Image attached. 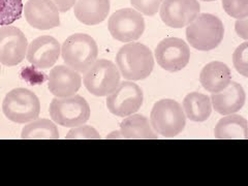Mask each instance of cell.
<instances>
[{
  "label": "cell",
  "mask_w": 248,
  "mask_h": 186,
  "mask_svg": "<svg viewBox=\"0 0 248 186\" xmlns=\"http://www.w3.org/2000/svg\"><path fill=\"white\" fill-rule=\"evenodd\" d=\"M62 59L67 66L85 73L98 56V46L94 38L85 33L68 36L61 48Z\"/></svg>",
  "instance_id": "3"
},
{
  "label": "cell",
  "mask_w": 248,
  "mask_h": 186,
  "mask_svg": "<svg viewBox=\"0 0 248 186\" xmlns=\"http://www.w3.org/2000/svg\"><path fill=\"white\" fill-rule=\"evenodd\" d=\"M198 0H164L159 7L162 22L173 28L189 25L200 14Z\"/></svg>",
  "instance_id": "12"
},
{
  "label": "cell",
  "mask_w": 248,
  "mask_h": 186,
  "mask_svg": "<svg viewBox=\"0 0 248 186\" xmlns=\"http://www.w3.org/2000/svg\"><path fill=\"white\" fill-rule=\"evenodd\" d=\"M200 82L207 91L211 93L226 89L232 82L230 67L220 61H212L202 69Z\"/></svg>",
  "instance_id": "17"
},
{
  "label": "cell",
  "mask_w": 248,
  "mask_h": 186,
  "mask_svg": "<svg viewBox=\"0 0 248 186\" xmlns=\"http://www.w3.org/2000/svg\"><path fill=\"white\" fill-rule=\"evenodd\" d=\"M155 58L158 65L167 72H180L188 64L190 50L181 38L167 37L155 49Z\"/></svg>",
  "instance_id": "10"
},
{
  "label": "cell",
  "mask_w": 248,
  "mask_h": 186,
  "mask_svg": "<svg viewBox=\"0 0 248 186\" xmlns=\"http://www.w3.org/2000/svg\"><path fill=\"white\" fill-rule=\"evenodd\" d=\"M23 140H57L59 133L56 124L49 119H35L23 127Z\"/></svg>",
  "instance_id": "22"
},
{
  "label": "cell",
  "mask_w": 248,
  "mask_h": 186,
  "mask_svg": "<svg viewBox=\"0 0 248 186\" xmlns=\"http://www.w3.org/2000/svg\"><path fill=\"white\" fill-rule=\"evenodd\" d=\"M0 72H1V67H0Z\"/></svg>",
  "instance_id": "32"
},
{
  "label": "cell",
  "mask_w": 248,
  "mask_h": 186,
  "mask_svg": "<svg viewBox=\"0 0 248 186\" xmlns=\"http://www.w3.org/2000/svg\"><path fill=\"white\" fill-rule=\"evenodd\" d=\"M144 94L141 87L133 82H122L107 97L108 110L118 117H127L140 110Z\"/></svg>",
  "instance_id": "9"
},
{
  "label": "cell",
  "mask_w": 248,
  "mask_h": 186,
  "mask_svg": "<svg viewBox=\"0 0 248 186\" xmlns=\"http://www.w3.org/2000/svg\"><path fill=\"white\" fill-rule=\"evenodd\" d=\"M116 63L124 79L140 81L151 75L154 58L148 46L141 43H129L118 51Z\"/></svg>",
  "instance_id": "1"
},
{
  "label": "cell",
  "mask_w": 248,
  "mask_h": 186,
  "mask_svg": "<svg viewBox=\"0 0 248 186\" xmlns=\"http://www.w3.org/2000/svg\"><path fill=\"white\" fill-rule=\"evenodd\" d=\"M22 0H0V26H7L22 17Z\"/></svg>",
  "instance_id": "23"
},
{
  "label": "cell",
  "mask_w": 248,
  "mask_h": 186,
  "mask_svg": "<svg viewBox=\"0 0 248 186\" xmlns=\"http://www.w3.org/2000/svg\"><path fill=\"white\" fill-rule=\"evenodd\" d=\"M2 111L9 120L24 124L38 118L41 103L32 91L25 88H16L5 95Z\"/></svg>",
  "instance_id": "5"
},
{
  "label": "cell",
  "mask_w": 248,
  "mask_h": 186,
  "mask_svg": "<svg viewBox=\"0 0 248 186\" xmlns=\"http://www.w3.org/2000/svg\"><path fill=\"white\" fill-rule=\"evenodd\" d=\"M110 6V0H77L74 13L83 24L93 26L107 19Z\"/></svg>",
  "instance_id": "18"
},
{
  "label": "cell",
  "mask_w": 248,
  "mask_h": 186,
  "mask_svg": "<svg viewBox=\"0 0 248 186\" xmlns=\"http://www.w3.org/2000/svg\"><path fill=\"white\" fill-rule=\"evenodd\" d=\"M108 31L111 35L122 43L138 41L145 31V20L141 13L134 9H121L108 19Z\"/></svg>",
  "instance_id": "8"
},
{
  "label": "cell",
  "mask_w": 248,
  "mask_h": 186,
  "mask_svg": "<svg viewBox=\"0 0 248 186\" xmlns=\"http://www.w3.org/2000/svg\"><path fill=\"white\" fill-rule=\"evenodd\" d=\"M65 139L67 140H99L100 136L97 130L89 125H80L77 127H72L68 131Z\"/></svg>",
  "instance_id": "26"
},
{
  "label": "cell",
  "mask_w": 248,
  "mask_h": 186,
  "mask_svg": "<svg viewBox=\"0 0 248 186\" xmlns=\"http://www.w3.org/2000/svg\"><path fill=\"white\" fill-rule=\"evenodd\" d=\"M52 120L64 127L83 125L90 118V107L81 95L68 97H55L50 105Z\"/></svg>",
  "instance_id": "6"
},
{
  "label": "cell",
  "mask_w": 248,
  "mask_h": 186,
  "mask_svg": "<svg viewBox=\"0 0 248 186\" xmlns=\"http://www.w3.org/2000/svg\"><path fill=\"white\" fill-rule=\"evenodd\" d=\"M210 99L215 112L226 116L241 110L245 104L246 94L241 85L231 82L224 90L212 93Z\"/></svg>",
  "instance_id": "16"
},
{
  "label": "cell",
  "mask_w": 248,
  "mask_h": 186,
  "mask_svg": "<svg viewBox=\"0 0 248 186\" xmlns=\"http://www.w3.org/2000/svg\"><path fill=\"white\" fill-rule=\"evenodd\" d=\"M153 130L166 138H173L182 133L186 125L183 108L174 99H160L155 103L150 114Z\"/></svg>",
  "instance_id": "4"
},
{
  "label": "cell",
  "mask_w": 248,
  "mask_h": 186,
  "mask_svg": "<svg viewBox=\"0 0 248 186\" xmlns=\"http://www.w3.org/2000/svg\"><path fill=\"white\" fill-rule=\"evenodd\" d=\"M107 139H123L120 131H113L110 136H107Z\"/></svg>",
  "instance_id": "30"
},
{
  "label": "cell",
  "mask_w": 248,
  "mask_h": 186,
  "mask_svg": "<svg viewBox=\"0 0 248 186\" xmlns=\"http://www.w3.org/2000/svg\"><path fill=\"white\" fill-rule=\"evenodd\" d=\"M222 7L232 18L241 20L248 16V0H222Z\"/></svg>",
  "instance_id": "24"
},
{
  "label": "cell",
  "mask_w": 248,
  "mask_h": 186,
  "mask_svg": "<svg viewBox=\"0 0 248 186\" xmlns=\"http://www.w3.org/2000/svg\"><path fill=\"white\" fill-rule=\"evenodd\" d=\"M203 1H208V2H210V1H215V0H203Z\"/></svg>",
  "instance_id": "31"
},
{
  "label": "cell",
  "mask_w": 248,
  "mask_h": 186,
  "mask_svg": "<svg viewBox=\"0 0 248 186\" xmlns=\"http://www.w3.org/2000/svg\"><path fill=\"white\" fill-rule=\"evenodd\" d=\"M232 63L236 71L243 77H248V46L247 42L240 45L232 55Z\"/></svg>",
  "instance_id": "25"
},
{
  "label": "cell",
  "mask_w": 248,
  "mask_h": 186,
  "mask_svg": "<svg viewBox=\"0 0 248 186\" xmlns=\"http://www.w3.org/2000/svg\"><path fill=\"white\" fill-rule=\"evenodd\" d=\"M60 44L50 35L36 37L27 48V60L35 68L46 69L55 65L60 56Z\"/></svg>",
  "instance_id": "13"
},
{
  "label": "cell",
  "mask_w": 248,
  "mask_h": 186,
  "mask_svg": "<svg viewBox=\"0 0 248 186\" xmlns=\"http://www.w3.org/2000/svg\"><path fill=\"white\" fill-rule=\"evenodd\" d=\"M189 45L199 51H211L223 40L224 27L221 20L211 14H199L186 28Z\"/></svg>",
  "instance_id": "2"
},
{
  "label": "cell",
  "mask_w": 248,
  "mask_h": 186,
  "mask_svg": "<svg viewBox=\"0 0 248 186\" xmlns=\"http://www.w3.org/2000/svg\"><path fill=\"white\" fill-rule=\"evenodd\" d=\"M120 133L127 140H156L149 119L144 115H129L120 124Z\"/></svg>",
  "instance_id": "19"
},
{
  "label": "cell",
  "mask_w": 248,
  "mask_h": 186,
  "mask_svg": "<svg viewBox=\"0 0 248 186\" xmlns=\"http://www.w3.org/2000/svg\"><path fill=\"white\" fill-rule=\"evenodd\" d=\"M51 1L56 5L60 13H66L75 5L77 0H51Z\"/></svg>",
  "instance_id": "29"
},
{
  "label": "cell",
  "mask_w": 248,
  "mask_h": 186,
  "mask_svg": "<svg viewBox=\"0 0 248 186\" xmlns=\"http://www.w3.org/2000/svg\"><path fill=\"white\" fill-rule=\"evenodd\" d=\"M28 42L25 34L15 26L0 27V63L15 66L24 60Z\"/></svg>",
  "instance_id": "11"
},
{
  "label": "cell",
  "mask_w": 248,
  "mask_h": 186,
  "mask_svg": "<svg viewBox=\"0 0 248 186\" xmlns=\"http://www.w3.org/2000/svg\"><path fill=\"white\" fill-rule=\"evenodd\" d=\"M81 85L82 78L79 73L67 65L55 66L48 77V88L56 97L75 95Z\"/></svg>",
  "instance_id": "15"
},
{
  "label": "cell",
  "mask_w": 248,
  "mask_h": 186,
  "mask_svg": "<svg viewBox=\"0 0 248 186\" xmlns=\"http://www.w3.org/2000/svg\"><path fill=\"white\" fill-rule=\"evenodd\" d=\"M247 24H248L247 18L237 20L236 24H235V29H236V32H237L238 36L243 38L244 41L248 40V29H247L248 25Z\"/></svg>",
  "instance_id": "28"
},
{
  "label": "cell",
  "mask_w": 248,
  "mask_h": 186,
  "mask_svg": "<svg viewBox=\"0 0 248 186\" xmlns=\"http://www.w3.org/2000/svg\"><path fill=\"white\" fill-rule=\"evenodd\" d=\"M183 111L186 117L195 122H204L211 116V99L200 92H190L183 100Z\"/></svg>",
  "instance_id": "21"
},
{
  "label": "cell",
  "mask_w": 248,
  "mask_h": 186,
  "mask_svg": "<svg viewBox=\"0 0 248 186\" xmlns=\"http://www.w3.org/2000/svg\"><path fill=\"white\" fill-rule=\"evenodd\" d=\"M164 0H130V3L135 9L146 16H154L159 10Z\"/></svg>",
  "instance_id": "27"
},
{
  "label": "cell",
  "mask_w": 248,
  "mask_h": 186,
  "mask_svg": "<svg viewBox=\"0 0 248 186\" xmlns=\"http://www.w3.org/2000/svg\"><path fill=\"white\" fill-rule=\"evenodd\" d=\"M120 72L112 61L99 59L84 75V86L95 96H108L120 84Z\"/></svg>",
  "instance_id": "7"
},
{
  "label": "cell",
  "mask_w": 248,
  "mask_h": 186,
  "mask_svg": "<svg viewBox=\"0 0 248 186\" xmlns=\"http://www.w3.org/2000/svg\"><path fill=\"white\" fill-rule=\"evenodd\" d=\"M214 136L218 140H246L248 138L247 120L239 115H226L217 122Z\"/></svg>",
  "instance_id": "20"
},
{
  "label": "cell",
  "mask_w": 248,
  "mask_h": 186,
  "mask_svg": "<svg viewBox=\"0 0 248 186\" xmlns=\"http://www.w3.org/2000/svg\"><path fill=\"white\" fill-rule=\"evenodd\" d=\"M23 11L33 28L49 30L60 25L59 11L51 0H28Z\"/></svg>",
  "instance_id": "14"
}]
</instances>
